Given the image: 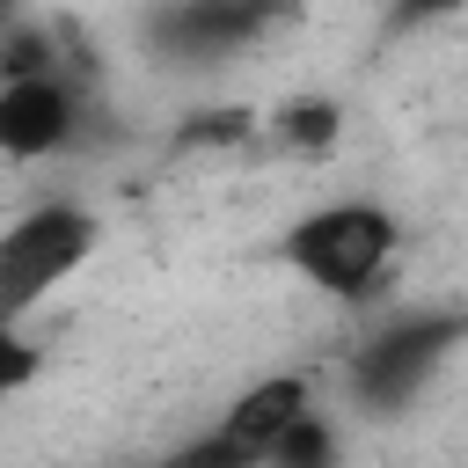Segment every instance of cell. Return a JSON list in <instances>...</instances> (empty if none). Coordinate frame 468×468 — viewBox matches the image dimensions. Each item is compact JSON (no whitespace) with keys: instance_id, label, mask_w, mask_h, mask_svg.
I'll return each mask as SVG.
<instances>
[{"instance_id":"cell-11","label":"cell","mask_w":468,"mask_h":468,"mask_svg":"<svg viewBox=\"0 0 468 468\" xmlns=\"http://www.w3.org/2000/svg\"><path fill=\"white\" fill-rule=\"evenodd\" d=\"M161 468H256V453H249L241 439H227L219 424H205V431H190L183 446H168Z\"/></svg>"},{"instance_id":"cell-12","label":"cell","mask_w":468,"mask_h":468,"mask_svg":"<svg viewBox=\"0 0 468 468\" xmlns=\"http://www.w3.org/2000/svg\"><path fill=\"white\" fill-rule=\"evenodd\" d=\"M461 15V0H395V29H424V22H446Z\"/></svg>"},{"instance_id":"cell-5","label":"cell","mask_w":468,"mask_h":468,"mask_svg":"<svg viewBox=\"0 0 468 468\" xmlns=\"http://www.w3.org/2000/svg\"><path fill=\"white\" fill-rule=\"evenodd\" d=\"M88 132V88L51 66V73H15L0 80V161H58Z\"/></svg>"},{"instance_id":"cell-13","label":"cell","mask_w":468,"mask_h":468,"mask_svg":"<svg viewBox=\"0 0 468 468\" xmlns=\"http://www.w3.org/2000/svg\"><path fill=\"white\" fill-rule=\"evenodd\" d=\"M7 22H22V0H0V29H7Z\"/></svg>"},{"instance_id":"cell-10","label":"cell","mask_w":468,"mask_h":468,"mask_svg":"<svg viewBox=\"0 0 468 468\" xmlns=\"http://www.w3.org/2000/svg\"><path fill=\"white\" fill-rule=\"evenodd\" d=\"M37 373H44V344L29 336V322L0 314V402H15L22 388H37Z\"/></svg>"},{"instance_id":"cell-7","label":"cell","mask_w":468,"mask_h":468,"mask_svg":"<svg viewBox=\"0 0 468 468\" xmlns=\"http://www.w3.org/2000/svg\"><path fill=\"white\" fill-rule=\"evenodd\" d=\"M256 468H351V461H344V424H336L322 402H307V410L256 453Z\"/></svg>"},{"instance_id":"cell-8","label":"cell","mask_w":468,"mask_h":468,"mask_svg":"<svg viewBox=\"0 0 468 468\" xmlns=\"http://www.w3.org/2000/svg\"><path fill=\"white\" fill-rule=\"evenodd\" d=\"M271 139L292 146V154H322V146L344 139V110H336L329 95H292V102L271 110Z\"/></svg>"},{"instance_id":"cell-6","label":"cell","mask_w":468,"mask_h":468,"mask_svg":"<svg viewBox=\"0 0 468 468\" xmlns=\"http://www.w3.org/2000/svg\"><path fill=\"white\" fill-rule=\"evenodd\" d=\"M307 402H314V380H307V373H263V380H249L212 424H219L227 439H241L249 453H263V446H271Z\"/></svg>"},{"instance_id":"cell-4","label":"cell","mask_w":468,"mask_h":468,"mask_svg":"<svg viewBox=\"0 0 468 468\" xmlns=\"http://www.w3.org/2000/svg\"><path fill=\"white\" fill-rule=\"evenodd\" d=\"M285 15H292V0H154L139 15V44L161 66L205 73V66H227L234 51L263 44Z\"/></svg>"},{"instance_id":"cell-9","label":"cell","mask_w":468,"mask_h":468,"mask_svg":"<svg viewBox=\"0 0 468 468\" xmlns=\"http://www.w3.org/2000/svg\"><path fill=\"white\" fill-rule=\"evenodd\" d=\"M58 66V37L44 29V22H7L0 29V80H15V73H51Z\"/></svg>"},{"instance_id":"cell-1","label":"cell","mask_w":468,"mask_h":468,"mask_svg":"<svg viewBox=\"0 0 468 468\" xmlns=\"http://www.w3.org/2000/svg\"><path fill=\"white\" fill-rule=\"evenodd\" d=\"M402 256V219L380 205V197H329V205H307L285 234H278V263L314 285L322 300H373L388 285Z\"/></svg>"},{"instance_id":"cell-2","label":"cell","mask_w":468,"mask_h":468,"mask_svg":"<svg viewBox=\"0 0 468 468\" xmlns=\"http://www.w3.org/2000/svg\"><path fill=\"white\" fill-rule=\"evenodd\" d=\"M461 336H468L461 307H402V314L373 322L351 344V358H344V402L358 417H402V410H417L424 388L453 366Z\"/></svg>"},{"instance_id":"cell-3","label":"cell","mask_w":468,"mask_h":468,"mask_svg":"<svg viewBox=\"0 0 468 468\" xmlns=\"http://www.w3.org/2000/svg\"><path fill=\"white\" fill-rule=\"evenodd\" d=\"M95 249H102V219L80 197H44V205L15 212L0 227V314L29 322L58 285H73L88 271Z\"/></svg>"}]
</instances>
